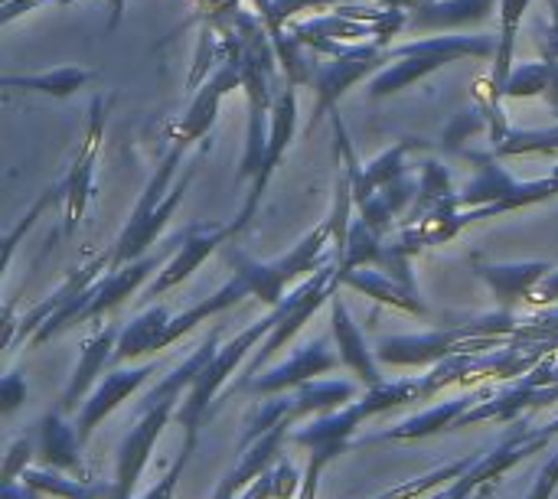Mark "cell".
<instances>
[{
    "label": "cell",
    "instance_id": "6da1fadb",
    "mask_svg": "<svg viewBox=\"0 0 558 499\" xmlns=\"http://www.w3.org/2000/svg\"><path fill=\"white\" fill-rule=\"evenodd\" d=\"M428 379L418 376V379H399V382H383L376 389H369L360 402H350L337 412H327V415H317L307 428H298L291 435L294 445L307 448L311 451V467L304 474V484H301V497L298 499H317V487H320V477L324 471L337 461V454H343L353 441V435L360 431V425L379 412H389L396 405H405V402H415V399H428Z\"/></svg>",
    "mask_w": 558,
    "mask_h": 499
},
{
    "label": "cell",
    "instance_id": "7a4b0ae2",
    "mask_svg": "<svg viewBox=\"0 0 558 499\" xmlns=\"http://www.w3.org/2000/svg\"><path fill=\"white\" fill-rule=\"evenodd\" d=\"M494 56H497V36H487V33H474V36L445 33V36H425L405 46H389L392 62L369 78V98L399 95L451 62L494 59Z\"/></svg>",
    "mask_w": 558,
    "mask_h": 499
},
{
    "label": "cell",
    "instance_id": "3957f363",
    "mask_svg": "<svg viewBox=\"0 0 558 499\" xmlns=\"http://www.w3.org/2000/svg\"><path fill=\"white\" fill-rule=\"evenodd\" d=\"M222 252H226V261L235 268V275L252 288V297H258L268 307H278L284 301L288 284H294L298 278L314 275L324 265H330V255L337 258V252H333V219L327 216L288 255H281L275 261H258L239 245H222Z\"/></svg>",
    "mask_w": 558,
    "mask_h": 499
},
{
    "label": "cell",
    "instance_id": "277c9868",
    "mask_svg": "<svg viewBox=\"0 0 558 499\" xmlns=\"http://www.w3.org/2000/svg\"><path fill=\"white\" fill-rule=\"evenodd\" d=\"M284 317V301L278 307H271L268 317L248 324L242 333H235L229 343H222L216 350V356L199 369V376L193 379V386L186 389L180 409H177V422L183 425V445H193L196 448V438H199V428L206 418H213L216 412V399L222 392V386L229 382V376L239 369V363L271 333V327Z\"/></svg>",
    "mask_w": 558,
    "mask_h": 499
},
{
    "label": "cell",
    "instance_id": "5b68a950",
    "mask_svg": "<svg viewBox=\"0 0 558 499\" xmlns=\"http://www.w3.org/2000/svg\"><path fill=\"white\" fill-rule=\"evenodd\" d=\"M477 163L474 180L464 183V190H458V206L474 212V222L500 216V212H513L523 206H536L558 196V163L549 177H536V180H517L513 173H507V167H500V157L490 154H468Z\"/></svg>",
    "mask_w": 558,
    "mask_h": 499
},
{
    "label": "cell",
    "instance_id": "8992f818",
    "mask_svg": "<svg viewBox=\"0 0 558 499\" xmlns=\"http://www.w3.org/2000/svg\"><path fill=\"white\" fill-rule=\"evenodd\" d=\"M160 258H137L131 265H121V268H111V275H101L92 288H85L82 294L69 297L33 337L29 343L39 346V343H49L52 337H59L65 327L72 324H85V320H95L108 311H114L124 297H131L154 271H157Z\"/></svg>",
    "mask_w": 558,
    "mask_h": 499
},
{
    "label": "cell",
    "instance_id": "52a82bcc",
    "mask_svg": "<svg viewBox=\"0 0 558 499\" xmlns=\"http://www.w3.org/2000/svg\"><path fill=\"white\" fill-rule=\"evenodd\" d=\"M392 59H389V46L386 42H376V39H366V42H356L347 56H333L330 62H314V114H311V124H307V134L317 131V124L337 111V101L363 78H373L379 69H386Z\"/></svg>",
    "mask_w": 558,
    "mask_h": 499
},
{
    "label": "cell",
    "instance_id": "ba28073f",
    "mask_svg": "<svg viewBox=\"0 0 558 499\" xmlns=\"http://www.w3.org/2000/svg\"><path fill=\"white\" fill-rule=\"evenodd\" d=\"M337 271H340V265H337V258H333L330 265H324L320 271H314L294 294L284 297V317L271 327V333H268V337L262 340V346L255 350V356H252V363H248L245 382H248L252 376H258V369L268 366L271 356H275L278 350H284V346L301 333V327H304L324 304H330V297H333L337 288H340Z\"/></svg>",
    "mask_w": 558,
    "mask_h": 499
},
{
    "label": "cell",
    "instance_id": "9c48e42d",
    "mask_svg": "<svg viewBox=\"0 0 558 499\" xmlns=\"http://www.w3.org/2000/svg\"><path fill=\"white\" fill-rule=\"evenodd\" d=\"M88 131L82 137V147L69 167V173L62 177V235H72L95 196V163H98V150H101V137H105V98L95 95L92 108H88Z\"/></svg>",
    "mask_w": 558,
    "mask_h": 499
},
{
    "label": "cell",
    "instance_id": "30bf717a",
    "mask_svg": "<svg viewBox=\"0 0 558 499\" xmlns=\"http://www.w3.org/2000/svg\"><path fill=\"white\" fill-rule=\"evenodd\" d=\"M294 134H298V85L288 82V88L278 92V101H275V111H271V137H268L265 157H262V163H258V170L252 177V190H248L239 216L232 219L235 235L245 232L248 222L255 219V212L262 206V196H265V190H268V183H271V177H275L281 157H284V150L291 147Z\"/></svg>",
    "mask_w": 558,
    "mask_h": 499
},
{
    "label": "cell",
    "instance_id": "8fae6325",
    "mask_svg": "<svg viewBox=\"0 0 558 499\" xmlns=\"http://www.w3.org/2000/svg\"><path fill=\"white\" fill-rule=\"evenodd\" d=\"M209 150H213V137L199 141V154H196V160H190V167H186L183 180L170 190V196H167L154 212H147V216H141V219H128V226L121 229V235H118L114 248L108 252V265H111V268H121V265H131V261L144 258V252L157 242V235L167 229L170 216H173V212H177V206L183 203V196H186V190H190V183H193V177H196V167H199V160H203ZM111 268H108V271H111Z\"/></svg>",
    "mask_w": 558,
    "mask_h": 499
},
{
    "label": "cell",
    "instance_id": "7c38bea8",
    "mask_svg": "<svg viewBox=\"0 0 558 499\" xmlns=\"http://www.w3.org/2000/svg\"><path fill=\"white\" fill-rule=\"evenodd\" d=\"M477 333H494V327H458V330H435L422 337H386L376 343V360L386 366H428L468 350V340Z\"/></svg>",
    "mask_w": 558,
    "mask_h": 499
},
{
    "label": "cell",
    "instance_id": "4fadbf2b",
    "mask_svg": "<svg viewBox=\"0 0 558 499\" xmlns=\"http://www.w3.org/2000/svg\"><path fill=\"white\" fill-rule=\"evenodd\" d=\"M337 366H343V363H340V353H333L330 337H317L314 343L301 346L291 360L265 369L262 376H252L245 382V389L252 395H265L268 399V395L291 392V389H298V386H304V382H311V379H317L324 373H333Z\"/></svg>",
    "mask_w": 558,
    "mask_h": 499
},
{
    "label": "cell",
    "instance_id": "5bb4252c",
    "mask_svg": "<svg viewBox=\"0 0 558 499\" xmlns=\"http://www.w3.org/2000/svg\"><path fill=\"white\" fill-rule=\"evenodd\" d=\"M229 239H235L232 222H196L186 229L183 245L177 248V255L157 271L154 284L144 291V297H163L167 291H173L177 284H183L216 248H222Z\"/></svg>",
    "mask_w": 558,
    "mask_h": 499
},
{
    "label": "cell",
    "instance_id": "9a60e30c",
    "mask_svg": "<svg viewBox=\"0 0 558 499\" xmlns=\"http://www.w3.org/2000/svg\"><path fill=\"white\" fill-rule=\"evenodd\" d=\"M163 363L160 360H150L144 366H131V369H111L105 379H98V386L92 389V395L82 402V412H78V422H75V431L82 438V445L92 438V431L118 412V405L124 399H131L154 373H160Z\"/></svg>",
    "mask_w": 558,
    "mask_h": 499
},
{
    "label": "cell",
    "instance_id": "2e32d148",
    "mask_svg": "<svg viewBox=\"0 0 558 499\" xmlns=\"http://www.w3.org/2000/svg\"><path fill=\"white\" fill-rule=\"evenodd\" d=\"M118 340H121V327H111L105 324L98 333H92L85 343H82V353H78V363L59 395V409L69 415L78 409V402H85L92 395V389L98 386V376H105V366H114V350H118Z\"/></svg>",
    "mask_w": 558,
    "mask_h": 499
},
{
    "label": "cell",
    "instance_id": "e0dca14e",
    "mask_svg": "<svg viewBox=\"0 0 558 499\" xmlns=\"http://www.w3.org/2000/svg\"><path fill=\"white\" fill-rule=\"evenodd\" d=\"M330 337L337 343V353H340V363L366 386V389H376L383 386V369H379V360H376V346L366 343V337L360 333V327L353 324L350 317V307L340 294L330 297Z\"/></svg>",
    "mask_w": 558,
    "mask_h": 499
},
{
    "label": "cell",
    "instance_id": "ac0fdd59",
    "mask_svg": "<svg viewBox=\"0 0 558 499\" xmlns=\"http://www.w3.org/2000/svg\"><path fill=\"white\" fill-rule=\"evenodd\" d=\"M474 271L497 297V307L504 314H510L517 304L536 297V291L549 278L553 265L549 261H504V265H477Z\"/></svg>",
    "mask_w": 558,
    "mask_h": 499
},
{
    "label": "cell",
    "instance_id": "d6986e66",
    "mask_svg": "<svg viewBox=\"0 0 558 499\" xmlns=\"http://www.w3.org/2000/svg\"><path fill=\"white\" fill-rule=\"evenodd\" d=\"M36 454H39L43 467L65 471L78 480H88L85 464H82V438H78L75 425L65 422V412L59 405L52 412H46L36 425Z\"/></svg>",
    "mask_w": 558,
    "mask_h": 499
},
{
    "label": "cell",
    "instance_id": "ffe728a7",
    "mask_svg": "<svg viewBox=\"0 0 558 499\" xmlns=\"http://www.w3.org/2000/svg\"><path fill=\"white\" fill-rule=\"evenodd\" d=\"M558 399V386H536V382H523L520 389H510L504 395H494L490 402H481L477 409H471L458 428H468V425H481V422H510L517 418L520 412L526 409H539V405H553Z\"/></svg>",
    "mask_w": 558,
    "mask_h": 499
},
{
    "label": "cell",
    "instance_id": "44dd1931",
    "mask_svg": "<svg viewBox=\"0 0 558 499\" xmlns=\"http://www.w3.org/2000/svg\"><path fill=\"white\" fill-rule=\"evenodd\" d=\"M111 265H108V255H98L95 261H88V265H82V268H75L46 301H39L26 317H23V324H20V330H16V340H29L69 297H75V294H82L85 288H92L98 278H101V271H108ZM16 346V343H13Z\"/></svg>",
    "mask_w": 558,
    "mask_h": 499
},
{
    "label": "cell",
    "instance_id": "7402d4cb",
    "mask_svg": "<svg viewBox=\"0 0 558 499\" xmlns=\"http://www.w3.org/2000/svg\"><path fill=\"white\" fill-rule=\"evenodd\" d=\"M170 317L173 314L163 304H157V307L141 311L128 327H121V340H118V350H114V366L134 363L141 356H150V353L163 350V330H167Z\"/></svg>",
    "mask_w": 558,
    "mask_h": 499
},
{
    "label": "cell",
    "instance_id": "603a6c76",
    "mask_svg": "<svg viewBox=\"0 0 558 499\" xmlns=\"http://www.w3.org/2000/svg\"><path fill=\"white\" fill-rule=\"evenodd\" d=\"M340 284L350 288V291H360V294H366V297H373V301H379V304H389V307H396V311L425 314V304H422L418 291L399 284L392 275H386V271H379V268H373V265L356 268V271H347V275L340 278Z\"/></svg>",
    "mask_w": 558,
    "mask_h": 499
},
{
    "label": "cell",
    "instance_id": "cb8c5ba5",
    "mask_svg": "<svg viewBox=\"0 0 558 499\" xmlns=\"http://www.w3.org/2000/svg\"><path fill=\"white\" fill-rule=\"evenodd\" d=\"M481 405V395H461L454 402H438L435 409L422 412V415H412L405 418L402 425L389 428L383 435V441H415V438H428V435H438L445 428H458V422L474 409Z\"/></svg>",
    "mask_w": 558,
    "mask_h": 499
},
{
    "label": "cell",
    "instance_id": "d4e9b609",
    "mask_svg": "<svg viewBox=\"0 0 558 499\" xmlns=\"http://www.w3.org/2000/svg\"><path fill=\"white\" fill-rule=\"evenodd\" d=\"M294 405H291V422L298 425L301 418H317L327 412H337L350 402H356V386L347 379H311L298 389H291Z\"/></svg>",
    "mask_w": 558,
    "mask_h": 499
},
{
    "label": "cell",
    "instance_id": "484cf974",
    "mask_svg": "<svg viewBox=\"0 0 558 499\" xmlns=\"http://www.w3.org/2000/svg\"><path fill=\"white\" fill-rule=\"evenodd\" d=\"M92 78H95L92 69L62 65V69H46V72H29V75H3L0 88H7V92H33V95H49V98H69L78 88H85Z\"/></svg>",
    "mask_w": 558,
    "mask_h": 499
},
{
    "label": "cell",
    "instance_id": "4316f807",
    "mask_svg": "<svg viewBox=\"0 0 558 499\" xmlns=\"http://www.w3.org/2000/svg\"><path fill=\"white\" fill-rule=\"evenodd\" d=\"M294 425H288V422H281V425H275L271 431H265L262 438H255L248 448H242V461H239V467L235 471H229V477L235 480V487L239 490H245L248 484H255L265 471H271L278 461H281V448H284V438H288V431H291Z\"/></svg>",
    "mask_w": 558,
    "mask_h": 499
},
{
    "label": "cell",
    "instance_id": "83f0119b",
    "mask_svg": "<svg viewBox=\"0 0 558 499\" xmlns=\"http://www.w3.org/2000/svg\"><path fill=\"white\" fill-rule=\"evenodd\" d=\"M23 484H29L33 490L39 494H49V497L59 499H108L111 497V484H92V480H78V477H62V471H52V467H39V471H23L20 477Z\"/></svg>",
    "mask_w": 558,
    "mask_h": 499
},
{
    "label": "cell",
    "instance_id": "f1b7e54d",
    "mask_svg": "<svg viewBox=\"0 0 558 499\" xmlns=\"http://www.w3.org/2000/svg\"><path fill=\"white\" fill-rule=\"evenodd\" d=\"M454 193H458V190L451 186V170H448L445 163H438V160L422 163V173H418V199L412 203V209H409V219H405V222L422 219V216H425V212H432L435 206L448 203Z\"/></svg>",
    "mask_w": 558,
    "mask_h": 499
},
{
    "label": "cell",
    "instance_id": "f546056e",
    "mask_svg": "<svg viewBox=\"0 0 558 499\" xmlns=\"http://www.w3.org/2000/svg\"><path fill=\"white\" fill-rule=\"evenodd\" d=\"M383 245H386L383 235H376L363 219H353V222H350V232H347V248H343V255L337 258V265H340L337 278H343L347 271L366 268V265H379Z\"/></svg>",
    "mask_w": 558,
    "mask_h": 499
},
{
    "label": "cell",
    "instance_id": "4dcf8cb0",
    "mask_svg": "<svg viewBox=\"0 0 558 499\" xmlns=\"http://www.w3.org/2000/svg\"><path fill=\"white\" fill-rule=\"evenodd\" d=\"M494 154L504 157H556L558 154V124L556 127H510V134L494 147Z\"/></svg>",
    "mask_w": 558,
    "mask_h": 499
},
{
    "label": "cell",
    "instance_id": "1f68e13d",
    "mask_svg": "<svg viewBox=\"0 0 558 499\" xmlns=\"http://www.w3.org/2000/svg\"><path fill=\"white\" fill-rule=\"evenodd\" d=\"M301 484H304V477L294 471V464L278 461L255 484H248V490L239 499H294L301 497Z\"/></svg>",
    "mask_w": 558,
    "mask_h": 499
},
{
    "label": "cell",
    "instance_id": "d6a6232c",
    "mask_svg": "<svg viewBox=\"0 0 558 499\" xmlns=\"http://www.w3.org/2000/svg\"><path fill=\"white\" fill-rule=\"evenodd\" d=\"M549 62H520L510 69L504 82V98H546L549 92Z\"/></svg>",
    "mask_w": 558,
    "mask_h": 499
},
{
    "label": "cell",
    "instance_id": "836d02e7",
    "mask_svg": "<svg viewBox=\"0 0 558 499\" xmlns=\"http://www.w3.org/2000/svg\"><path fill=\"white\" fill-rule=\"evenodd\" d=\"M484 131H490L487 111H484L481 105L464 108V111H458V114L445 124L438 147H441L445 154H458V150H464V144H468L471 137H477V134H484Z\"/></svg>",
    "mask_w": 558,
    "mask_h": 499
},
{
    "label": "cell",
    "instance_id": "e575fe53",
    "mask_svg": "<svg viewBox=\"0 0 558 499\" xmlns=\"http://www.w3.org/2000/svg\"><path fill=\"white\" fill-rule=\"evenodd\" d=\"M52 203H62V180H59V183H52V186H46V190L39 193V199H36V203L20 216V222L7 232V239H3V268H7V265H10V258H13V248H16L20 235H23V232H29V229H33V222H36V219L52 206Z\"/></svg>",
    "mask_w": 558,
    "mask_h": 499
},
{
    "label": "cell",
    "instance_id": "d590c367",
    "mask_svg": "<svg viewBox=\"0 0 558 499\" xmlns=\"http://www.w3.org/2000/svg\"><path fill=\"white\" fill-rule=\"evenodd\" d=\"M193 445H183V451L177 454V461L170 464V471L144 494L141 499H173V494H177V487H180V480H183V471H186V464H190V458H193Z\"/></svg>",
    "mask_w": 558,
    "mask_h": 499
},
{
    "label": "cell",
    "instance_id": "8d00e7d4",
    "mask_svg": "<svg viewBox=\"0 0 558 499\" xmlns=\"http://www.w3.org/2000/svg\"><path fill=\"white\" fill-rule=\"evenodd\" d=\"M33 451L36 445L29 438H20L7 448V458H3V484H13L23 477V471H29V461H33Z\"/></svg>",
    "mask_w": 558,
    "mask_h": 499
},
{
    "label": "cell",
    "instance_id": "74e56055",
    "mask_svg": "<svg viewBox=\"0 0 558 499\" xmlns=\"http://www.w3.org/2000/svg\"><path fill=\"white\" fill-rule=\"evenodd\" d=\"M0 409L3 415H13L23 402H26V379L20 373H7L3 382H0Z\"/></svg>",
    "mask_w": 558,
    "mask_h": 499
},
{
    "label": "cell",
    "instance_id": "f35d334b",
    "mask_svg": "<svg viewBox=\"0 0 558 499\" xmlns=\"http://www.w3.org/2000/svg\"><path fill=\"white\" fill-rule=\"evenodd\" d=\"M558 490V451L543 464V471L533 480V490L526 494V499H553Z\"/></svg>",
    "mask_w": 558,
    "mask_h": 499
},
{
    "label": "cell",
    "instance_id": "ab89813d",
    "mask_svg": "<svg viewBox=\"0 0 558 499\" xmlns=\"http://www.w3.org/2000/svg\"><path fill=\"white\" fill-rule=\"evenodd\" d=\"M549 10H553V20L539 36V52L546 62H558V0H549Z\"/></svg>",
    "mask_w": 558,
    "mask_h": 499
},
{
    "label": "cell",
    "instance_id": "60d3db41",
    "mask_svg": "<svg viewBox=\"0 0 558 499\" xmlns=\"http://www.w3.org/2000/svg\"><path fill=\"white\" fill-rule=\"evenodd\" d=\"M3 499H39V490H33L23 480H13V484H3Z\"/></svg>",
    "mask_w": 558,
    "mask_h": 499
},
{
    "label": "cell",
    "instance_id": "b9f144b4",
    "mask_svg": "<svg viewBox=\"0 0 558 499\" xmlns=\"http://www.w3.org/2000/svg\"><path fill=\"white\" fill-rule=\"evenodd\" d=\"M549 92H546V105L558 114V62H549Z\"/></svg>",
    "mask_w": 558,
    "mask_h": 499
},
{
    "label": "cell",
    "instance_id": "7bdbcfd3",
    "mask_svg": "<svg viewBox=\"0 0 558 499\" xmlns=\"http://www.w3.org/2000/svg\"><path fill=\"white\" fill-rule=\"evenodd\" d=\"M124 7H128V0H108V23H105V29H114L121 23Z\"/></svg>",
    "mask_w": 558,
    "mask_h": 499
},
{
    "label": "cell",
    "instance_id": "ee69618b",
    "mask_svg": "<svg viewBox=\"0 0 558 499\" xmlns=\"http://www.w3.org/2000/svg\"><path fill=\"white\" fill-rule=\"evenodd\" d=\"M235 494H239V487H235V480L226 474L222 477V484L216 487V494H213V499H235Z\"/></svg>",
    "mask_w": 558,
    "mask_h": 499
},
{
    "label": "cell",
    "instance_id": "f6af8a7d",
    "mask_svg": "<svg viewBox=\"0 0 558 499\" xmlns=\"http://www.w3.org/2000/svg\"><path fill=\"white\" fill-rule=\"evenodd\" d=\"M373 3H379V7H399V10H415V7H422V3H428V0H373Z\"/></svg>",
    "mask_w": 558,
    "mask_h": 499
},
{
    "label": "cell",
    "instance_id": "bcb514c9",
    "mask_svg": "<svg viewBox=\"0 0 558 499\" xmlns=\"http://www.w3.org/2000/svg\"><path fill=\"white\" fill-rule=\"evenodd\" d=\"M471 497H474V494H458V497H454V499H471Z\"/></svg>",
    "mask_w": 558,
    "mask_h": 499
}]
</instances>
